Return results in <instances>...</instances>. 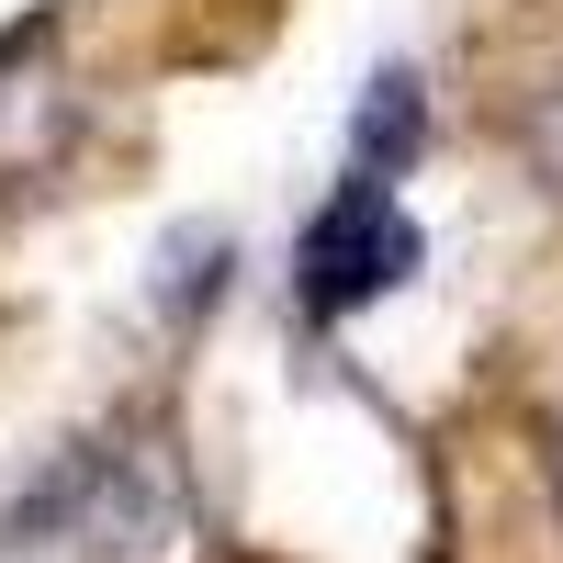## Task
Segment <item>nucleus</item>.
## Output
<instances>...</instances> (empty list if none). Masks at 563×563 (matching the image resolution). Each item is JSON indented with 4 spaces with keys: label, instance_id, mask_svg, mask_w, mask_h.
<instances>
[{
    "label": "nucleus",
    "instance_id": "f257e3e1",
    "mask_svg": "<svg viewBox=\"0 0 563 563\" xmlns=\"http://www.w3.org/2000/svg\"><path fill=\"white\" fill-rule=\"evenodd\" d=\"M417 271V214L395 203V180H339L316 203L305 249H294V305L305 316H350L372 294H395Z\"/></svg>",
    "mask_w": 563,
    "mask_h": 563
},
{
    "label": "nucleus",
    "instance_id": "f03ea898",
    "mask_svg": "<svg viewBox=\"0 0 563 563\" xmlns=\"http://www.w3.org/2000/svg\"><path fill=\"white\" fill-rule=\"evenodd\" d=\"M68 124H79V102H68V79H57V34H12L0 45V180H34L45 158L68 147Z\"/></svg>",
    "mask_w": 563,
    "mask_h": 563
},
{
    "label": "nucleus",
    "instance_id": "7ed1b4c3",
    "mask_svg": "<svg viewBox=\"0 0 563 563\" xmlns=\"http://www.w3.org/2000/svg\"><path fill=\"white\" fill-rule=\"evenodd\" d=\"M417 68H372V90H361V124H350V180H395L406 158H417Z\"/></svg>",
    "mask_w": 563,
    "mask_h": 563
},
{
    "label": "nucleus",
    "instance_id": "20e7f679",
    "mask_svg": "<svg viewBox=\"0 0 563 563\" xmlns=\"http://www.w3.org/2000/svg\"><path fill=\"white\" fill-rule=\"evenodd\" d=\"M214 282H225V238H214V225H203V238H169V305H214Z\"/></svg>",
    "mask_w": 563,
    "mask_h": 563
},
{
    "label": "nucleus",
    "instance_id": "39448f33",
    "mask_svg": "<svg viewBox=\"0 0 563 563\" xmlns=\"http://www.w3.org/2000/svg\"><path fill=\"white\" fill-rule=\"evenodd\" d=\"M519 135H530V169H541L552 192H563V79H552L541 102H530V124H519Z\"/></svg>",
    "mask_w": 563,
    "mask_h": 563
},
{
    "label": "nucleus",
    "instance_id": "423d86ee",
    "mask_svg": "<svg viewBox=\"0 0 563 563\" xmlns=\"http://www.w3.org/2000/svg\"><path fill=\"white\" fill-rule=\"evenodd\" d=\"M541 462H552V496H563V406H552V440H541Z\"/></svg>",
    "mask_w": 563,
    "mask_h": 563
}]
</instances>
